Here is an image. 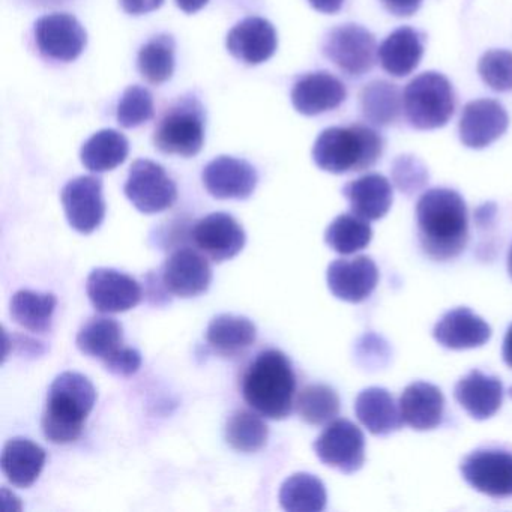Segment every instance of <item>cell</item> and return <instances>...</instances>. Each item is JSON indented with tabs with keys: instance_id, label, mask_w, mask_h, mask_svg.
Here are the masks:
<instances>
[{
	"instance_id": "obj_41",
	"label": "cell",
	"mask_w": 512,
	"mask_h": 512,
	"mask_svg": "<svg viewBox=\"0 0 512 512\" xmlns=\"http://www.w3.org/2000/svg\"><path fill=\"white\" fill-rule=\"evenodd\" d=\"M140 365H142V355H140L139 350L133 349V347H125L113 361H110L104 367L116 376L130 377L139 371Z\"/></svg>"
},
{
	"instance_id": "obj_37",
	"label": "cell",
	"mask_w": 512,
	"mask_h": 512,
	"mask_svg": "<svg viewBox=\"0 0 512 512\" xmlns=\"http://www.w3.org/2000/svg\"><path fill=\"white\" fill-rule=\"evenodd\" d=\"M296 410L302 421L310 425H325L340 412V398L328 385H308L296 398Z\"/></svg>"
},
{
	"instance_id": "obj_38",
	"label": "cell",
	"mask_w": 512,
	"mask_h": 512,
	"mask_svg": "<svg viewBox=\"0 0 512 512\" xmlns=\"http://www.w3.org/2000/svg\"><path fill=\"white\" fill-rule=\"evenodd\" d=\"M116 118L118 124L128 130L151 121L154 118V98L151 92L143 86H130L119 100Z\"/></svg>"
},
{
	"instance_id": "obj_10",
	"label": "cell",
	"mask_w": 512,
	"mask_h": 512,
	"mask_svg": "<svg viewBox=\"0 0 512 512\" xmlns=\"http://www.w3.org/2000/svg\"><path fill=\"white\" fill-rule=\"evenodd\" d=\"M464 481L479 493L493 499L512 497V452L478 449L460 464Z\"/></svg>"
},
{
	"instance_id": "obj_4",
	"label": "cell",
	"mask_w": 512,
	"mask_h": 512,
	"mask_svg": "<svg viewBox=\"0 0 512 512\" xmlns=\"http://www.w3.org/2000/svg\"><path fill=\"white\" fill-rule=\"evenodd\" d=\"M383 139L373 128L355 124L322 131L313 146V160L319 169L334 175L362 172L379 161Z\"/></svg>"
},
{
	"instance_id": "obj_34",
	"label": "cell",
	"mask_w": 512,
	"mask_h": 512,
	"mask_svg": "<svg viewBox=\"0 0 512 512\" xmlns=\"http://www.w3.org/2000/svg\"><path fill=\"white\" fill-rule=\"evenodd\" d=\"M373 238V230L364 218L343 214L335 218L325 232V242L335 253L349 256L364 250Z\"/></svg>"
},
{
	"instance_id": "obj_12",
	"label": "cell",
	"mask_w": 512,
	"mask_h": 512,
	"mask_svg": "<svg viewBox=\"0 0 512 512\" xmlns=\"http://www.w3.org/2000/svg\"><path fill=\"white\" fill-rule=\"evenodd\" d=\"M68 223L83 235L95 232L106 217L103 181L97 176H80L65 185L61 194Z\"/></svg>"
},
{
	"instance_id": "obj_20",
	"label": "cell",
	"mask_w": 512,
	"mask_h": 512,
	"mask_svg": "<svg viewBox=\"0 0 512 512\" xmlns=\"http://www.w3.org/2000/svg\"><path fill=\"white\" fill-rule=\"evenodd\" d=\"M346 95V86L337 77L319 71L307 74L295 83L292 103L301 115L316 116L340 107Z\"/></svg>"
},
{
	"instance_id": "obj_33",
	"label": "cell",
	"mask_w": 512,
	"mask_h": 512,
	"mask_svg": "<svg viewBox=\"0 0 512 512\" xmlns=\"http://www.w3.org/2000/svg\"><path fill=\"white\" fill-rule=\"evenodd\" d=\"M361 110L365 119L374 125L386 127L394 124L401 112L400 92L392 83L385 80L368 83L361 92Z\"/></svg>"
},
{
	"instance_id": "obj_9",
	"label": "cell",
	"mask_w": 512,
	"mask_h": 512,
	"mask_svg": "<svg viewBox=\"0 0 512 512\" xmlns=\"http://www.w3.org/2000/svg\"><path fill=\"white\" fill-rule=\"evenodd\" d=\"M314 451L326 466L350 475L364 466V433L349 419H335L317 437Z\"/></svg>"
},
{
	"instance_id": "obj_30",
	"label": "cell",
	"mask_w": 512,
	"mask_h": 512,
	"mask_svg": "<svg viewBox=\"0 0 512 512\" xmlns=\"http://www.w3.org/2000/svg\"><path fill=\"white\" fill-rule=\"evenodd\" d=\"M130 145L124 134L101 130L83 145L80 158L83 166L94 173L110 172L127 160Z\"/></svg>"
},
{
	"instance_id": "obj_26",
	"label": "cell",
	"mask_w": 512,
	"mask_h": 512,
	"mask_svg": "<svg viewBox=\"0 0 512 512\" xmlns=\"http://www.w3.org/2000/svg\"><path fill=\"white\" fill-rule=\"evenodd\" d=\"M46 457V451L40 445L23 437H16L4 446L0 464L11 484L28 488L43 472Z\"/></svg>"
},
{
	"instance_id": "obj_1",
	"label": "cell",
	"mask_w": 512,
	"mask_h": 512,
	"mask_svg": "<svg viewBox=\"0 0 512 512\" xmlns=\"http://www.w3.org/2000/svg\"><path fill=\"white\" fill-rule=\"evenodd\" d=\"M418 238L422 250L437 262L455 259L469 239V217L463 197L448 188H433L416 205Z\"/></svg>"
},
{
	"instance_id": "obj_40",
	"label": "cell",
	"mask_w": 512,
	"mask_h": 512,
	"mask_svg": "<svg viewBox=\"0 0 512 512\" xmlns=\"http://www.w3.org/2000/svg\"><path fill=\"white\" fill-rule=\"evenodd\" d=\"M392 179H394L398 190L410 196L427 184L428 172L418 158L404 155L395 160L394 166H392Z\"/></svg>"
},
{
	"instance_id": "obj_17",
	"label": "cell",
	"mask_w": 512,
	"mask_h": 512,
	"mask_svg": "<svg viewBox=\"0 0 512 512\" xmlns=\"http://www.w3.org/2000/svg\"><path fill=\"white\" fill-rule=\"evenodd\" d=\"M326 281L335 298L359 304L376 289L379 269L367 256L338 259L329 265Z\"/></svg>"
},
{
	"instance_id": "obj_28",
	"label": "cell",
	"mask_w": 512,
	"mask_h": 512,
	"mask_svg": "<svg viewBox=\"0 0 512 512\" xmlns=\"http://www.w3.org/2000/svg\"><path fill=\"white\" fill-rule=\"evenodd\" d=\"M257 329L250 319L235 314H220L212 319L206 329L209 346L226 358H235L253 346Z\"/></svg>"
},
{
	"instance_id": "obj_5",
	"label": "cell",
	"mask_w": 512,
	"mask_h": 512,
	"mask_svg": "<svg viewBox=\"0 0 512 512\" xmlns=\"http://www.w3.org/2000/svg\"><path fill=\"white\" fill-rule=\"evenodd\" d=\"M403 109L407 121L416 130L445 127L454 115V89L442 74L422 73L404 89Z\"/></svg>"
},
{
	"instance_id": "obj_44",
	"label": "cell",
	"mask_w": 512,
	"mask_h": 512,
	"mask_svg": "<svg viewBox=\"0 0 512 512\" xmlns=\"http://www.w3.org/2000/svg\"><path fill=\"white\" fill-rule=\"evenodd\" d=\"M314 10L323 14H335L343 8L344 0H308Z\"/></svg>"
},
{
	"instance_id": "obj_46",
	"label": "cell",
	"mask_w": 512,
	"mask_h": 512,
	"mask_svg": "<svg viewBox=\"0 0 512 512\" xmlns=\"http://www.w3.org/2000/svg\"><path fill=\"white\" fill-rule=\"evenodd\" d=\"M502 356L505 364L512 368V325L509 326L505 340H503Z\"/></svg>"
},
{
	"instance_id": "obj_43",
	"label": "cell",
	"mask_w": 512,
	"mask_h": 512,
	"mask_svg": "<svg viewBox=\"0 0 512 512\" xmlns=\"http://www.w3.org/2000/svg\"><path fill=\"white\" fill-rule=\"evenodd\" d=\"M386 10L397 17H409L421 7L422 0H382Z\"/></svg>"
},
{
	"instance_id": "obj_27",
	"label": "cell",
	"mask_w": 512,
	"mask_h": 512,
	"mask_svg": "<svg viewBox=\"0 0 512 512\" xmlns=\"http://www.w3.org/2000/svg\"><path fill=\"white\" fill-rule=\"evenodd\" d=\"M355 412L361 424L374 436H386L404 424L400 407L383 388H367L358 395Z\"/></svg>"
},
{
	"instance_id": "obj_45",
	"label": "cell",
	"mask_w": 512,
	"mask_h": 512,
	"mask_svg": "<svg viewBox=\"0 0 512 512\" xmlns=\"http://www.w3.org/2000/svg\"><path fill=\"white\" fill-rule=\"evenodd\" d=\"M209 0H176V5L181 8L184 13L194 14L202 10L208 5Z\"/></svg>"
},
{
	"instance_id": "obj_2",
	"label": "cell",
	"mask_w": 512,
	"mask_h": 512,
	"mask_svg": "<svg viewBox=\"0 0 512 512\" xmlns=\"http://www.w3.org/2000/svg\"><path fill=\"white\" fill-rule=\"evenodd\" d=\"M292 362L277 349L259 353L242 377V395L251 409L268 419H286L295 406Z\"/></svg>"
},
{
	"instance_id": "obj_22",
	"label": "cell",
	"mask_w": 512,
	"mask_h": 512,
	"mask_svg": "<svg viewBox=\"0 0 512 512\" xmlns=\"http://www.w3.org/2000/svg\"><path fill=\"white\" fill-rule=\"evenodd\" d=\"M398 407L404 424L413 430H434L442 424L445 398L437 386L415 382L404 389Z\"/></svg>"
},
{
	"instance_id": "obj_8",
	"label": "cell",
	"mask_w": 512,
	"mask_h": 512,
	"mask_svg": "<svg viewBox=\"0 0 512 512\" xmlns=\"http://www.w3.org/2000/svg\"><path fill=\"white\" fill-rule=\"evenodd\" d=\"M323 53L349 76H364L376 62V40L362 26L341 25L326 35Z\"/></svg>"
},
{
	"instance_id": "obj_18",
	"label": "cell",
	"mask_w": 512,
	"mask_h": 512,
	"mask_svg": "<svg viewBox=\"0 0 512 512\" xmlns=\"http://www.w3.org/2000/svg\"><path fill=\"white\" fill-rule=\"evenodd\" d=\"M508 113L494 100H476L461 113L460 139L470 149H484L508 130Z\"/></svg>"
},
{
	"instance_id": "obj_25",
	"label": "cell",
	"mask_w": 512,
	"mask_h": 512,
	"mask_svg": "<svg viewBox=\"0 0 512 512\" xmlns=\"http://www.w3.org/2000/svg\"><path fill=\"white\" fill-rule=\"evenodd\" d=\"M424 55L422 37L418 31L403 26L392 32L377 50L380 65L394 77H406L418 68Z\"/></svg>"
},
{
	"instance_id": "obj_29",
	"label": "cell",
	"mask_w": 512,
	"mask_h": 512,
	"mask_svg": "<svg viewBox=\"0 0 512 512\" xmlns=\"http://www.w3.org/2000/svg\"><path fill=\"white\" fill-rule=\"evenodd\" d=\"M76 343L80 352L107 365L125 349L124 331L121 323L112 317H92L80 329Z\"/></svg>"
},
{
	"instance_id": "obj_23",
	"label": "cell",
	"mask_w": 512,
	"mask_h": 512,
	"mask_svg": "<svg viewBox=\"0 0 512 512\" xmlns=\"http://www.w3.org/2000/svg\"><path fill=\"white\" fill-rule=\"evenodd\" d=\"M454 397L473 419L484 421L496 415L502 406V382L497 377L472 370L463 379L458 380L454 388Z\"/></svg>"
},
{
	"instance_id": "obj_24",
	"label": "cell",
	"mask_w": 512,
	"mask_h": 512,
	"mask_svg": "<svg viewBox=\"0 0 512 512\" xmlns=\"http://www.w3.org/2000/svg\"><path fill=\"white\" fill-rule=\"evenodd\" d=\"M343 194L353 214L367 221H376L385 217L394 199L391 182L377 173H370L349 182L343 188Z\"/></svg>"
},
{
	"instance_id": "obj_7",
	"label": "cell",
	"mask_w": 512,
	"mask_h": 512,
	"mask_svg": "<svg viewBox=\"0 0 512 512\" xmlns=\"http://www.w3.org/2000/svg\"><path fill=\"white\" fill-rule=\"evenodd\" d=\"M125 196L142 214H158L175 205L178 188L166 170L151 160L134 161L125 182Z\"/></svg>"
},
{
	"instance_id": "obj_6",
	"label": "cell",
	"mask_w": 512,
	"mask_h": 512,
	"mask_svg": "<svg viewBox=\"0 0 512 512\" xmlns=\"http://www.w3.org/2000/svg\"><path fill=\"white\" fill-rule=\"evenodd\" d=\"M155 148L163 154L190 158L205 143V112L197 98L185 97L167 110L154 134Z\"/></svg>"
},
{
	"instance_id": "obj_15",
	"label": "cell",
	"mask_w": 512,
	"mask_h": 512,
	"mask_svg": "<svg viewBox=\"0 0 512 512\" xmlns=\"http://www.w3.org/2000/svg\"><path fill=\"white\" fill-rule=\"evenodd\" d=\"M86 292L100 313H124L142 301V287L130 275L110 268H98L86 281Z\"/></svg>"
},
{
	"instance_id": "obj_19",
	"label": "cell",
	"mask_w": 512,
	"mask_h": 512,
	"mask_svg": "<svg viewBox=\"0 0 512 512\" xmlns=\"http://www.w3.org/2000/svg\"><path fill=\"white\" fill-rule=\"evenodd\" d=\"M227 50L239 61L259 65L277 52L278 35L274 26L262 17H247L227 35Z\"/></svg>"
},
{
	"instance_id": "obj_39",
	"label": "cell",
	"mask_w": 512,
	"mask_h": 512,
	"mask_svg": "<svg viewBox=\"0 0 512 512\" xmlns=\"http://www.w3.org/2000/svg\"><path fill=\"white\" fill-rule=\"evenodd\" d=\"M478 73L482 82L496 92L512 91V53L490 50L479 59Z\"/></svg>"
},
{
	"instance_id": "obj_21",
	"label": "cell",
	"mask_w": 512,
	"mask_h": 512,
	"mask_svg": "<svg viewBox=\"0 0 512 512\" xmlns=\"http://www.w3.org/2000/svg\"><path fill=\"white\" fill-rule=\"evenodd\" d=\"M433 337L440 346L451 350L475 349L484 346L491 337V328L485 320L466 307L448 311L433 329Z\"/></svg>"
},
{
	"instance_id": "obj_48",
	"label": "cell",
	"mask_w": 512,
	"mask_h": 512,
	"mask_svg": "<svg viewBox=\"0 0 512 512\" xmlns=\"http://www.w3.org/2000/svg\"><path fill=\"white\" fill-rule=\"evenodd\" d=\"M62 0H37V4L50 5V4H59Z\"/></svg>"
},
{
	"instance_id": "obj_13",
	"label": "cell",
	"mask_w": 512,
	"mask_h": 512,
	"mask_svg": "<svg viewBox=\"0 0 512 512\" xmlns=\"http://www.w3.org/2000/svg\"><path fill=\"white\" fill-rule=\"evenodd\" d=\"M164 289L178 298H196L209 289L212 269L208 260L193 248H179L163 266Z\"/></svg>"
},
{
	"instance_id": "obj_35",
	"label": "cell",
	"mask_w": 512,
	"mask_h": 512,
	"mask_svg": "<svg viewBox=\"0 0 512 512\" xmlns=\"http://www.w3.org/2000/svg\"><path fill=\"white\" fill-rule=\"evenodd\" d=\"M176 44L167 34L149 40L139 52V71L149 83L160 85L172 79L175 71Z\"/></svg>"
},
{
	"instance_id": "obj_3",
	"label": "cell",
	"mask_w": 512,
	"mask_h": 512,
	"mask_svg": "<svg viewBox=\"0 0 512 512\" xmlns=\"http://www.w3.org/2000/svg\"><path fill=\"white\" fill-rule=\"evenodd\" d=\"M97 401V391L88 377L65 371L56 377L47 395L43 415L44 436L56 445L76 442Z\"/></svg>"
},
{
	"instance_id": "obj_16",
	"label": "cell",
	"mask_w": 512,
	"mask_h": 512,
	"mask_svg": "<svg viewBox=\"0 0 512 512\" xmlns=\"http://www.w3.org/2000/svg\"><path fill=\"white\" fill-rule=\"evenodd\" d=\"M203 185L215 199H248L257 187L256 169L239 158H215L203 169Z\"/></svg>"
},
{
	"instance_id": "obj_31",
	"label": "cell",
	"mask_w": 512,
	"mask_h": 512,
	"mask_svg": "<svg viewBox=\"0 0 512 512\" xmlns=\"http://www.w3.org/2000/svg\"><path fill=\"white\" fill-rule=\"evenodd\" d=\"M56 304L58 299L53 293L19 290L11 299L10 313L17 325L28 331L43 334L52 328Z\"/></svg>"
},
{
	"instance_id": "obj_14",
	"label": "cell",
	"mask_w": 512,
	"mask_h": 512,
	"mask_svg": "<svg viewBox=\"0 0 512 512\" xmlns=\"http://www.w3.org/2000/svg\"><path fill=\"white\" fill-rule=\"evenodd\" d=\"M191 238L196 247L215 263L238 256L247 241L241 224L224 212H215L197 221L191 230Z\"/></svg>"
},
{
	"instance_id": "obj_42",
	"label": "cell",
	"mask_w": 512,
	"mask_h": 512,
	"mask_svg": "<svg viewBox=\"0 0 512 512\" xmlns=\"http://www.w3.org/2000/svg\"><path fill=\"white\" fill-rule=\"evenodd\" d=\"M119 4L130 16H143L158 10L164 4V0H119Z\"/></svg>"
},
{
	"instance_id": "obj_32",
	"label": "cell",
	"mask_w": 512,
	"mask_h": 512,
	"mask_svg": "<svg viewBox=\"0 0 512 512\" xmlns=\"http://www.w3.org/2000/svg\"><path fill=\"white\" fill-rule=\"evenodd\" d=\"M325 485L310 473H295L280 488V503L289 512H320L326 508Z\"/></svg>"
},
{
	"instance_id": "obj_36",
	"label": "cell",
	"mask_w": 512,
	"mask_h": 512,
	"mask_svg": "<svg viewBox=\"0 0 512 512\" xmlns=\"http://www.w3.org/2000/svg\"><path fill=\"white\" fill-rule=\"evenodd\" d=\"M268 425L248 410H236L226 424V440L235 451L253 454L268 442Z\"/></svg>"
},
{
	"instance_id": "obj_47",
	"label": "cell",
	"mask_w": 512,
	"mask_h": 512,
	"mask_svg": "<svg viewBox=\"0 0 512 512\" xmlns=\"http://www.w3.org/2000/svg\"><path fill=\"white\" fill-rule=\"evenodd\" d=\"M508 272H509V277L512 278V245H511V250H509V254H508Z\"/></svg>"
},
{
	"instance_id": "obj_11",
	"label": "cell",
	"mask_w": 512,
	"mask_h": 512,
	"mask_svg": "<svg viewBox=\"0 0 512 512\" xmlns=\"http://www.w3.org/2000/svg\"><path fill=\"white\" fill-rule=\"evenodd\" d=\"M34 32L41 55L53 61H74L88 44L85 29L70 14L55 13L41 17L35 23Z\"/></svg>"
}]
</instances>
